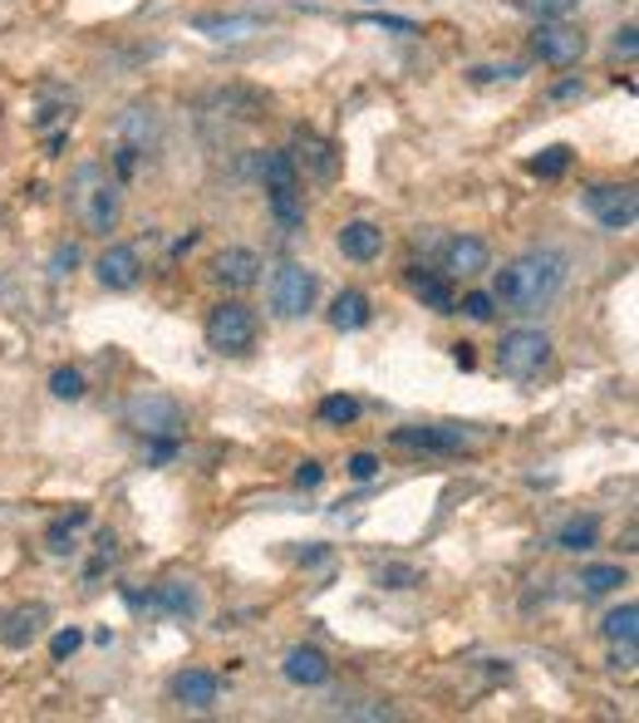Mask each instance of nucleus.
Returning <instances> with one entry per match:
<instances>
[{
	"label": "nucleus",
	"mask_w": 639,
	"mask_h": 723,
	"mask_svg": "<svg viewBox=\"0 0 639 723\" xmlns=\"http://www.w3.org/2000/svg\"><path fill=\"white\" fill-rule=\"evenodd\" d=\"M153 139H157V119L143 109V104H133V109H123V119H118V173H133L138 168V158H143L147 149H153Z\"/></svg>",
	"instance_id": "nucleus-9"
},
{
	"label": "nucleus",
	"mask_w": 639,
	"mask_h": 723,
	"mask_svg": "<svg viewBox=\"0 0 639 723\" xmlns=\"http://www.w3.org/2000/svg\"><path fill=\"white\" fill-rule=\"evenodd\" d=\"M462 316H468V320H492V316H497V300L482 296V291H472V296H462Z\"/></svg>",
	"instance_id": "nucleus-33"
},
{
	"label": "nucleus",
	"mask_w": 639,
	"mask_h": 723,
	"mask_svg": "<svg viewBox=\"0 0 639 723\" xmlns=\"http://www.w3.org/2000/svg\"><path fill=\"white\" fill-rule=\"evenodd\" d=\"M566 168H570V149H560V143H556V149H546L536 163H531V173H536V178H560Z\"/></svg>",
	"instance_id": "nucleus-29"
},
{
	"label": "nucleus",
	"mask_w": 639,
	"mask_h": 723,
	"mask_svg": "<svg viewBox=\"0 0 639 723\" xmlns=\"http://www.w3.org/2000/svg\"><path fill=\"white\" fill-rule=\"evenodd\" d=\"M212 276L222 281L226 291H251L261 281V257L251 247H226L222 257L212 261Z\"/></svg>",
	"instance_id": "nucleus-12"
},
{
	"label": "nucleus",
	"mask_w": 639,
	"mask_h": 723,
	"mask_svg": "<svg viewBox=\"0 0 639 723\" xmlns=\"http://www.w3.org/2000/svg\"><path fill=\"white\" fill-rule=\"evenodd\" d=\"M399 448H423V453H458L472 443V434L462 424H433V428H399L393 434Z\"/></svg>",
	"instance_id": "nucleus-11"
},
{
	"label": "nucleus",
	"mask_w": 639,
	"mask_h": 723,
	"mask_svg": "<svg viewBox=\"0 0 639 723\" xmlns=\"http://www.w3.org/2000/svg\"><path fill=\"white\" fill-rule=\"evenodd\" d=\"M79 644H84V635H79L74 625H69V630H59L55 640H49V654H55V660H69V654H74Z\"/></svg>",
	"instance_id": "nucleus-34"
},
{
	"label": "nucleus",
	"mask_w": 639,
	"mask_h": 723,
	"mask_svg": "<svg viewBox=\"0 0 639 723\" xmlns=\"http://www.w3.org/2000/svg\"><path fill=\"white\" fill-rule=\"evenodd\" d=\"M94 276L104 291H133L143 281V257L133 247H108L104 257L94 261Z\"/></svg>",
	"instance_id": "nucleus-10"
},
{
	"label": "nucleus",
	"mask_w": 639,
	"mask_h": 723,
	"mask_svg": "<svg viewBox=\"0 0 639 723\" xmlns=\"http://www.w3.org/2000/svg\"><path fill=\"white\" fill-rule=\"evenodd\" d=\"M531 50H536L541 64H551V70H570V64L585 60L590 40L580 25H566V21H536V31H531Z\"/></svg>",
	"instance_id": "nucleus-7"
},
{
	"label": "nucleus",
	"mask_w": 639,
	"mask_h": 723,
	"mask_svg": "<svg viewBox=\"0 0 639 723\" xmlns=\"http://www.w3.org/2000/svg\"><path fill=\"white\" fill-rule=\"evenodd\" d=\"M206 345L216 349V355H251L256 345V310L246 306V300H222V306L206 310Z\"/></svg>",
	"instance_id": "nucleus-3"
},
{
	"label": "nucleus",
	"mask_w": 639,
	"mask_h": 723,
	"mask_svg": "<svg viewBox=\"0 0 639 723\" xmlns=\"http://www.w3.org/2000/svg\"><path fill=\"white\" fill-rule=\"evenodd\" d=\"M374 473H379V458H374V453H354L350 458V477H354V483H369Z\"/></svg>",
	"instance_id": "nucleus-36"
},
{
	"label": "nucleus",
	"mask_w": 639,
	"mask_h": 723,
	"mask_svg": "<svg viewBox=\"0 0 639 723\" xmlns=\"http://www.w3.org/2000/svg\"><path fill=\"white\" fill-rule=\"evenodd\" d=\"M521 5H526L536 21H566V15L576 11L580 0H521Z\"/></svg>",
	"instance_id": "nucleus-30"
},
{
	"label": "nucleus",
	"mask_w": 639,
	"mask_h": 723,
	"mask_svg": "<svg viewBox=\"0 0 639 723\" xmlns=\"http://www.w3.org/2000/svg\"><path fill=\"white\" fill-rule=\"evenodd\" d=\"M610 50H615V60H635L639 40H635V25H625V31H615V40H610Z\"/></svg>",
	"instance_id": "nucleus-35"
},
{
	"label": "nucleus",
	"mask_w": 639,
	"mask_h": 723,
	"mask_svg": "<svg viewBox=\"0 0 639 723\" xmlns=\"http://www.w3.org/2000/svg\"><path fill=\"white\" fill-rule=\"evenodd\" d=\"M374 320V310H369V296H364V291H340V296L330 300V325L334 330H344V335H350V330H364Z\"/></svg>",
	"instance_id": "nucleus-19"
},
{
	"label": "nucleus",
	"mask_w": 639,
	"mask_h": 723,
	"mask_svg": "<svg viewBox=\"0 0 639 723\" xmlns=\"http://www.w3.org/2000/svg\"><path fill=\"white\" fill-rule=\"evenodd\" d=\"M635 635H639V605L635 601H625L619 611L605 615V640L610 644H629Z\"/></svg>",
	"instance_id": "nucleus-25"
},
{
	"label": "nucleus",
	"mask_w": 639,
	"mask_h": 723,
	"mask_svg": "<svg viewBox=\"0 0 639 723\" xmlns=\"http://www.w3.org/2000/svg\"><path fill=\"white\" fill-rule=\"evenodd\" d=\"M492 266V251H487V241H477V237H452L448 247H442V271L448 276H482V271Z\"/></svg>",
	"instance_id": "nucleus-13"
},
{
	"label": "nucleus",
	"mask_w": 639,
	"mask_h": 723,
	"mask_svg": "<svg viewBox=\"0 0 639 723\" xmlns=\"http://www.w3.org/2000/svg\"><path fill=\"white\" fill-rule=\"evenodd\" d=\"M585 212L605 232H629L639 217V192L629 182H595V188H585Z\"/></svg>",
	"instance_id": "nucleus-8"
},
{
	"label": "nucleus",
	"mask_w": 639,
	"mask_h": 723,
	"mask_svg": "<svg viewBox=\"0 0 639 723\" xmlns=\"http://www.w3.org/2000/svg\"><path fill=\"white\" fill-rule=\"evenodd\" d=\"M374 581L389 585V591H409V585H418V571H413V566H379Z\"/></svg>",
	"instance_id": "nucleus-32"
},
{
	"label": "nucleus",
	"mask_w": 639,
	"mask_h": 723,
	"mask_svg": "<svg viewBox=\"0 0 639 723\" xmlns=\"http://www.w3.org/2000/svg\"><path fill=\"white\" fill-rule=\"evenodd\" d=\"M635 664H639V650H635V640H629V644H615V654H610V669H635Z\"/></svg>",
	"instance_id": "nucleus-38"
},
{
	"label": "nucleus",
	"mask_w": 639,
	"mask_h": 723,
	"mask_svg": "<svg viewBox=\"0 0 639 723\" xmlns=\"http://www.w3.org/2000/svg\"><path fill=\"white\" fill-rule=\"evenodd\" d=\"M45 620H49L45 605H15V611H5V620H0V644L25 650V644L45 630Z\"/></svg>",
	"instance_id": "nucleus-16"
},
{
	"label": "nucleus",
	"mask_w": 639,
	"mask_h": 723,
	"mask_svg": "<svg viewBox=\"0 0 639 723\" xmlns=\"http://www.w3.org/2000/svg\"><path fill=\"white\" fill-rule=\"evenodd\" d=\"M595 542H600V522H595V517H570V522L556 532L560 552H590Z\"/></svg>",
	"instance_id": "nucleus-22"
},
{
	"label": "nucleus",
	"mask_w": 639,
	"mask_h": 723,
	"mask_svg": "<svg viewBox=\"0 0 639 723\" xmlns=\"http://www.w3.org/2000/svg\"><path fill=\"white\" fill-rule=\"evenodd\" d=\"M324 483V467L315 463V458H305L300 467H295V487H320Z\"/></svg>",
	"instance_id": "nucleus-37"
},
{
	"label": "nucleus",
	"mask_w": 639,
	"mask_h": 723,
	"mask_svg": "<svg viewBox=\"0 0 639 723\" xmlns=\"http://www.w3.org/2000/svg\"><path fill=\"white\" fill-rule=\"evenodd\" d=\"M551 365V335L546 330H511V335H501L497 345V369L507 379H536L541 369Z\"/></svg>",
	"instance_id": "nucleus-5"
},
{
	"label": "nucleus",
	"mask_w": 639,
	"mask_h": 723,
	"mask_svg": "<svg viewBox=\"0 0 639 723\" xmlns=\"http://www.w3.org/2000/svg\"><path fill=\"white\" fill-rule=\"evenodd\" d=\"M315 291H320V281H315V271L300 266V261H281V266L271 271V310L281 320H300L305 310L315 306Z\"/></svg>",
	"instance_id": "nucleus-6"
},
{
	"label": "nucleus",
	"mask_w": 639,
	"mask_h": 723,
	"mask_svg": "<svg viewBox=\"0 0 639 723\" xmlns=\"http://www.w3.org/2000/svg\"><path fill=\"white\" fill-rule=\"evenodd\" d=\"M271 198V217L281 222L285 232L305 227V198H300V182H281V188H265Z\"/></svg>",
	"instance_id": "nucleus-20"
},
{
	"label": "nucleus",
	"mask_w": 639,
	"mask_h": 723,
	"mask_svg": "<svg viewBox=\"0 0 639 723\" xmlns=\"http://www.w3.org/2000/svg\"><path fill=\"white\" fill-rule=\"evenodd\" d=\"M625 581H629L625 566H615V561H600V566H585V571H580V591L585 595H610Z\"/></svg>",
	"instance_id": "nucleus-23"
},
{
	"label": "nucleus",
	"mask_w": 639,
	"mask_h": 723,
	"mask_svg": "<svg viewBox=\"0 0 639 723\" xmlns=\"http://www.w3.org/2000/svg\"><path fill=\"white\" fill-rule=\"evenodd\" d=\"M216 694H222V679H216L212 669H182L173 679V699L182 703V709H197L206 713L216 703Z\"/></svg>",
	"instance_id": "nucleus-15"
},
{
	"label": "nucleus",
	"mask_w": 639,
	"mask_h": 723,
	"mask_svg": "<svg viewBox=\"0 0 639 723\" xmlns=\"http://www.w3.org/2000/svg\"><path fill=\"white\" fill-rule=\"evenodd\" d=\"M560 286H566V257L551 247H536V251H521V257H511L507 266L497 271V291H492V300L507 310H517V316H531V310H546L551 300L560 296Z\"/></svg>",
	"instance_id": "nucleus-1"
},
{
	"label": "nucleus",
	"mask_w": 639,
	"mask_h": 723,
	"mask_svg": "<svg viewBox=\"0 0 639 723\" xmlns=\"http://www.w3.org/2000/svg\"><path fill=\"white\" fill-rule=\"evenodd\" d=\"M413 296H418L428 310H438V316H452V310H458V296H452L448 276H413Z\"/></svg>",
	"instance_id": "nucleus-21"
},
{
	"label": "nucleus",
	"mask_w": 639,
	"mask_h": 723,
	"mask_svg": "<svg viewBox=\"0 0 639 723\" xmlns=\"http://www.w3.org/2000/svg\"><path fill=\"white\" fill-rule=\"evenodd\" d=\"M452 359H458L462 369H472V359H477V355H472V345H452Z\"/></svg>",
	"instance_id": "nucleus-40"
},
{
	"label": "nucleus",
	"mask_w": 639,
	"mask_h": 723,
	"mask_svg": "<svg viewBox=\"0 0 639 723\" xmlns=\"http://www.w3.org/2000/svg\"><path fill=\"white\" fill-rule=\"evenodd\" d=\"M285 679L300 684V689H320V684H330V660H324V650H315V644H295L291 654H285Z\"/></svg>",
	"instance_id": "nucleus-14"
},
{
	"label": "nucleus",
	"mask_w": 639,
	"mask_h": 723,
	"mask_svg": "<svg viewBox=\"0 0 639 723\" xmlns=\"http://www.w3.org/2000/svg\"><path fill=\"white\" fill-rule=\"evenodd\" d=\"M576 94H585V80H566L551 90V99H576Z\"/></svg>",
	"instance_id": "nucleus-39"
},
{
	"label": "nucleus",
	"mask_w": 639,
	"mask_h": 723,
	"mask_svg": "<svg viewBox=\"0 0 639 723\" xmlns=\"http://www.w3.org/2000/svg\"><path fill=\"white\" fill-rule=\"evenodd\" d=\"M74 266H79V247L74 241H64V247H55V257H49V281H64V276H74Z\"/></svg>",
	"instance_id": "nucleus-31"
},
{
	"label": "nucleus",
	"mask_w": 639,
	"mask_h": 723,
	"mask_svg": "<svg viewBox=\"0 0 639 723\" xmlns=\"http://www.w3.org/2000/svg\"><path fill=\"white\" fill-rule=\"evenodd\" d=\"M320 418H324V424H354V418H359V404H354V399L350 394H334V399H324V404H320Z\"/></svg>",
	"instance_id": "nucleus-28"
},
{
	"label": "nucleus",
	"mask_w": 639,
	"mask_h": 723,
	"mask_svg": "<svg viewBox=\"0 0 639 723\" xmlns=\"http://www.w3.org/2000/svg\"><path fill=\"white\" fill-rule=\"evenodd\" d=\"M300 163L315 173V178H334V173H340L334 149H330V143H320L315 133H300Z\"/></svg>",
	"instance_id": "nucleus-24"
},
{
	"label": "nucleus",
	"mask_w": 639,
	"mask_h": 723,
	"mask_svg": "<svg viewBox=\"0 0 639 723\" xmlns=\"http://www.w3.org/2000/svg\"><path fill=\"white\" fill-rule=\"evenodd\" d=\"M49 394L55 399H64V404H74V399H84V375H79V369H55V375H49Z\"/></svg>",
	"instance_id": "nucleus-27"
},
{
	"label": "nucleus",
	"mask_w": 639,
	"mask_h": 723,
	"mask_svg": "<svg viewBox=\"0 0 639 723\" xmlns=\"http://www.w3.org/2000/svg\"><path fill=\"white\" fill-rule=\"evenodd\" d=\"M153 601L163 605V611L182 615V620H187V615H197V591H192V585H182V581H163Z\"/></svg>",
	"instance_id": "nucleus-26"
},
{
	"label": "nucleus",
	"mask_w": 639,
	"mask_h": 723,
	"mask_svg": "<svg viewBox=\"0 0 639 723\" xmlns=\"http://www.w3.org/2000/svg\"><path fill=\"white\" fill-rule=\"evenodd\" d=\"M334 247H340L350 261H359V266H364V261H374L383 251V227H374V222H364V217L359 222H344L340 237H334Z\"/></svg>",
	"instance_id": "nucleus-17"
},
{
	"label": "nucleus",
	"mask_w": 639,
	"mask_h": 723,
	"mask_svg": "<svg viewBox=\"0 0 639 723\" xmlns=\"http://www.w3.org/2000/svg\"><path fill=\"white\" fill-rule=\"evenodd\" d=\"M197 31L212 35V40H251V35H261V15H197Z\"/></svg>",
	"instance_id": "nucleus-18"
},
{
	"label": "nucleus",
	"mask_w": 639,
	"mask_h": 723,
	"mask_svg": "<svg viewBox=\"0 0 639 723\" xmlns=\"http://www.w3.org/2000/svg\"><path fill=\"white\" fill-rule=\"evenodd\" d=\"M69 208H74L79 227H84L88 237H108V232H118V217H123L118 178L104 168V163H79L74 178H69Z\"/></svg>",
	"instance_id": "nucleus-2"
},
{
	"label": "nucleus",
	"mask_w": 639,
	"mask_h": 723,
	"mask_svg": "<svg viewBox=\"0 0 639 723\" xmlns=\"http://www.w3.org/2000/svg\"><path fill=\"white\" fill-rule=\"evenodd\" d=\"M123 424L143 438H177L182 434V404L163 389H143L123 404Z\"/></svg>",
	"instance_id": "nucleus-4"
}]
</instances>
